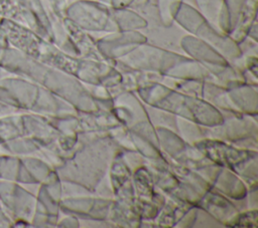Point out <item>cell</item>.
I'll list each match as a JSON object with an SVG mask.
<instances>
[{
    "mask_svg": "<svg viewBox=\"0 0 258 228\" xmlns=\"http://www.w3.org/2000/svg\"><path fill=\"white\" fill-rule=\"evenodd\" d=\"M174 19L187 31L197 34L203 41L230 58L239 57L241 50L235 40L218 31L201 13L186 3H181Z\"/></svg>",
    "mask_w": 258,
    "mask_h": 228,
    "instance_id": "6da1fadb",
    "label": "cell"
},
{
    "mask_svg": "<svg viewBox=\"0 0 258 228\" xmlns=\"http://www.w3.org/2000/svg\"><path fill=\"white\" fill-rule=\"evenodd\" d=\"M68 18L81 29L117 32L112 9L93 0H78L66 8Z\"/></svg>",
    "mask_w": 258,
    "mask_h": 228,
    "instance_id": "7a4b0ae2",
    "label": "cell"
},
{
    "mask_svg": "<svg viewBox=\"0 0 258 228\" xmlns=\"http://www.w3.org/2000/svg\"><path fill=\"white\" fill-rule=\"evenodd\" d=\"M145 41L146 37L134 30L123 31L118 36H108L100 40L98 49L104 57H123Z\"/></svg>",
    "mask_w": 258,
    "mask_h": 228,
    "instance_id": "3957f363",
    "label": "cell"
},
{
    "mask_svg": "<svg viewBox=\"0 0 258 228\" xmlns=\"http://www.w3.org/2000/svg\"><path fill=\"white\" fill-rule=\"evenodd\" d=\"M202 15L221 33L228 34L231 30L226 0H196Z\"/></svg>",
    "mask_w": 258,
    "mask_h": 228,
    "instance_id": "277c9868",
    "label": "cell"
},
{
    "mask_svg": "<svg viewBox=\"0 0 258 228\" xmlns=\"http://www.w3.org/2000/svg\"><path fill=\"white\" fill-rule=\"evenodd\" d=\"M0 15L25 23L34 32H37V26L32 15L19 0H0Z\"/></svg>",
    "mask_w": 258,
    "mask_h": 228,
    "instance_id": "5b68a950",
    "label": "cell"
},
{
    "mask_svg": "<svg viewBox=\"0 0 258 228\" xmlns=\"http://www.w3.org/2000/svg\"><path fill=\"white\" fill-rule=\"evenodd\" d=\"M112 14L117 24L118 30L132 31L146 26L145 19H143L136 12L127 9L126 7L112 8Z\"/></svg>",
    "mask_w": 258,
    "mask_h": 228,
    "instance_id": "8992f818",
    "label": "cell"
},
{
    "mask_svg": "<svg viewBox=\"0 0 258 228\" xmlns=\"http://www.w3.org/2000/svg\"><path fill=\"white\" fill-rule=\"evenodd\" d=\"M182 0H156L159 17L165 26H169L174 20Z\"/></svg>",
    "mask_w": 258,
    "mask_h": 228,
    "instance_id": "52a82bcc",
    "label": "cell"
},
{
    "mask_svg": "<svg viewBox=\"0 0 258 228\" xmlns=\"http://www.w3.org/2000/svg\"><path fill=\"white\" fill-rule=\"evenodd\" d=\"M134 0H111L112 8H122L127 7L133 3Z\"/></svg>",
    "mask_w": 258,
    "mask_h": 228,
    "instance_id": "ba28073f",
    "label": "cell"
}]
</instances>
